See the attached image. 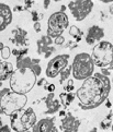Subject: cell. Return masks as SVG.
<instances>
[{
    "label": "cell",
    "mask_w": 113,
    "mask_h": 132,
    "mask_svg": "<svg viewBox=\"0 0 113 132\" xmlns=\"http://www.w3.org/2000/svg\"><path fill=\"white\" fill-rule=\"evenodd\" d=\"M110 92V78L101 73H93L82 82L81 86L76 91V96L79 100V106L83 110H90L101 106L108 100Z\"/></svg>",
    "instance_id": "cell-1"
},
{
    "label": "cell",
    "mask_w": 113,
    "mask_h": 132,
    "mask_svg": "<svg viewBox=\"0 0 113 132\" xmlns=\"http://www.w3.org/2000/svg\"><path fill=\"white\" fill-rule=\"evenodd\" d=\"M9 82H10L9 88L12 92L19 95H25L35 86L37 78L30 69H16L9 79Z\"/></svg>",
    "instance_id": "cell-2"
},
{
    "label": "cell",
    "mask_w": 113,
    "mask_h": 132,
    "mask_svg": "<svg viewBox=\"0 0 113 132\" xmlns=\"http://www.w3.org/2000/svg\"><path fill=\"white\" fill-rule=\"evenodd\" d=\"M26 103V95H19L9 87L0 89V115L10 117L16 111L23 109Z\"/></svg>",
    "instance_id": "cell-3"
},
{
    "label": "cell",
    "mask_w": 113,
    "mask_h": 132,
    "mask_svg": "<svg viewBox=\"0 0 113 132\" xmlns=\"http://www.w3.org/2000/svg\"><path fill=\"white\" fill-rule=\"evenodd\" d=\"M72 74L75 80L84 81L90 78L95 71V63L92 61L90 54L80 53L75 56L72 63Z\"/></svg>",
    "instance_id": "cell-4"
},
{
    "label": "cell",
    "mask_w": 113,
    "mask_h": 132,
    "mask_svg": "<svg viewBox=\"0 0 113 132\" xmlns=\"http://www.w3.org/2000/svg\"><path fill=\"white\" fill-rule=\"evenodd\" d=\"M36 115L32 107L23 108L10 116V128L16 132L31 131L36 123Z\"/></svg>",
    "instance_id": "cell-5"
},
{
    "label": "cell",
    "mask_w": 113,
    "mask_h": 132,
    "mask_svg": "<svg viewBox=\"0 0 113 132\" xmlns=\"http://www.w3.org/2000/svg\"><path fill=\"white\" fill-rule=\"evenodd\" d=\"M91 58L95 65L100 68L109 67L113 60V45L108 40H101L93 46Z\"/></svg>",
    "instance_id": "cell-6"
},
{
    "label": "cell",
    "mask_w": 113,
    "mask_h": 132,
    "mask_svg": "<svg viewBox=\"0 0 113 132\" xmlns=\"http://www.w3.org/2000/svg\"><path fill=\"white\" fill-rule=\"evenodd\" d=\"M69 25V18L65 12H54L47 20V33L46 35L51 37L52 39H55L57 37L62 36L65 30Z\"/></svg>",
    "instance_id": "cell-7"
},
{
    "label": "cell",
    "mask_w": 113,
    "mask_h": 132,
    "mask_svg": "<svg viewBox=\"0 0 113 132\" xmlns=\"http://www.w3.org/2000/svg\"><path fill=\"white\" fill-rule=\"evenodd\" d=\"M68 9L72 12L76 21L84 20L91 13L93 9V2L89 0H75L68 2Z\"/></svg>",
    "instance_id": "cell-8"
},
{
    "label": "cell",
    "mask_w": 113,
    "mask_h": 132,
    "mask_svg": "<svg viewBox=\"0 0 113 132\" xmlns=\"http://www.w3.org/2000/svg\"><path fill=\"white\" fill-rule=\"evenodd\" d=\"M69 58L70 56L68 54H63L51 59L47 63V67H46V71H45L46 77L50 79H55L57 75H59V73L66 67H68Z\"/></svg>",
    "instance_id": "cell-9"
},
{
    "label": "cell",
    "mask_w": 113,
    "mask_h": 132,
    "mask_svg": "<svg viewBox=\"0 0 113 132\" xmlns=\"http://www.w3.org/2000/svg\"><path fill=\"white\" fill-rule=\"evenodd\" d=\"M81 122L72 112H66L65 117L60 118L59 129L63 132H78Z\"/></svg>",
    "instance_id": "cell-10"
},
{
    "label": "cell",
    "mask_w": 113,
    "mask_h": 132,
    "mask_svg": "<svg viewBox=\"0 0 113 132\" xmlns=\"http://www.w3.org/2000/svg\"><path fill=\"white\" fill-rule=\"evenodd\" d=\"M53 39L48 37L47 35H42L40 39H37L36 46H37V54L43 55L44 58H50V56L56 51V48L53 46Z\"/></svg>",
    "instance_id": "cell-11"
},
{
    "label": "cell",
    "mask_w": 113,
    "mask_h": 132,
    "mask_svg": "<svg viewBox=\"0 0 113 132\" xmlns=\"http://www.w3.org/2000/svg\"><path fill=\"white\" fill-rule=\"evenodd\" d=\"M40 59H31L30 57H23L22 59L17 61V69H30L32 70L36 78L41 75L42 68L40 65Z\"/></svg>",
    "instance_id": "cell-12"
},
{
    "label": "cell",
    "mask_w": 113,
    "mask_h": 132,
    "mask_svg": "<svg viewBox=\"0 0 113 132\" xmlns=\"http://www.w3.org/2000/svg\"><path fill=\"white\" fill-rule=\"evenodd\" d=\"M103 37H104V30L99 25H92L88 29L84 39L88 45L93 46L101 42Z\"/></svg>",
    "instance_id": "cell-13"
},
{
    "label": "cell",
    "mask_w": 113,
    "mask_h": 132,
    "mask_svg": "<svg viewBox=\"0 0 113 132\" xmlns=\"http://www.w3.org/2000/svg\"><path fill=\"white\" fill-rule=\"evenodd\" d=\"M54 120L55 118H43L36 121L35 126L32 129V132H58Z\"/></svg>",
    "instance_id": "cell-14"
},
{
    "label": "cell",
    "mask_w": 113,
    "mask_h": 132,
    "mask_svg": "<svg viewBox=\"0 0 113 132\" xmlns=\"http://www.w3.org/2000/svg\"><path fill=\"white\" fill-rule=\"evenodd\" d=\"M12 22V11L6 3L0 2V32H3Z\"/></svg>",
    "instance_id": "cell-15"
},
{
    "label": "cell",
    "mask_w": 113,
    "mask_h": 132,
    "mask_svg": "<svg viewBox=\"0 0 113 132\" xmlns=\"http://www.w3.org/2000/svg\"><path fill=\"white\" fill-rule=\"evenodd\" d=\"M45 101V106L46 109L44 114L46 115H54L56 112H58L60 109V102L55 97L54 93H48V95L44 98Z\"/></svg>",
    "instance_id": "cell-16"
},
{
    "label": "cell",
    "mask_w": 113,
    "mask_h": 132,
    "mask_svg": "<svg viewBox=\"0 0 113 132\" xmlns=\"http://www.w3.org/2000/svg\"><path fill=\"white\" fill-rule=\"evenodd\" d=\"M12 35L13 37L10 38V40L18 47L23 48V46L27 45V32L25 30L21 29V27H16L12 31Z\"/></svg>",
    "instance_id": "cell-17"
},
{
    "label": "cell",
    "mask_w": 113,
    "mask_h": 132,
    "mask_svg": "<svg viewBox=\"0 0 113 132\" xmlns=\"http://www.w3.org/2000/svg\"><path fill=\"white\" fill-rule=\"evenodd\" d=\"M15 71L13 69V64L8 62L6 60L0 59V83H2L3 81L10 79L11 74Z\"/></svg>",
    "instance_id": "cell-18"
},
{
    "label": "cell",
    "mask_w": 113,
    "mask_h": 132,
    "mask_svg": "<svg viewBox=\"0 0 113 132\" xmlns=\"http://www.w3.org/2000/svg\"><path fill=\"white\" fill-rule=\"evenodd\" d=\"M76 98V94L75 93H66L63 92L59 94V102H60V105H63L65 108L69 107L70 105L73 104L74 100Z\"/></svg>",
    "instance_id": "cell-19"
},
{
    "label": "cell",
    "mask_w": 113,
    "mask_h": 132,
    "mask_svg": "<svg viewBox=\"0 0 113 132\" xmlns=\"http://www.w3.org/2000/svg\"><path fill=\"white\" fill-rule=\"evenodd\" d=\"M69 34L72 37H74L75 39H76V43L78 42H80L83 37V33L79 30V27H77L76 25H72L69 29Z\"/></svg>",
    "instance_id": "cell-20"
},
{
    "label": "cell",
    "mask_w": 113,
    "mask_h": 132,
    "mask_svg": "<svg viewBox=\"0 0 113 132\" xmlns=\"http://www.w3.org/2000/svg\"><path fill=\"white\" fill-rule=\"evenodd\" d=\"M72 74V67H69V64H68V67H66L62 72L59 73V83L60 84H63L65 81H68V78H69V75Z\"/></svg>",
    "instance_id": "cell-21"
},
{
    "label": "cell",
    "mask_w": 113,
    "mask_h": 132,
    "mask_svg": "<svg viewBox=\"0 0 113 132\" xmlns=\"http://www.w3.org/2000/svg\"><path fill=\"white\" fill-rule=\"evenodd\" d=\"M112 125V114H109L100 122V128L102 130H109Z\"/></svg>",
    "instance_id": "cell-22"
},
{
    "label": "cell",
    "mask_w": 113,
    "mask_h": 132,
    "mask_svg": "<svg viewBox=\"0 0 113 132\" xmlns=\"http://www.w3.org/2000/svg\"><path fill=\"white\" fill-rule=\"evenodd\" d=\"M74 80L73 79H68L67 83H66V85L64 86V92L66 93H72L74 91Z\"/></svg>",
    "instance_id": "cell-23"
},
{
    "label": "cell",
    "mask_w": 113,
    "mask_h": 132,
    "mask_svg": "<svg viewBox=\"0 0 113 132\" xmlns=\"http://www.w3.org/2000/svg\"><path fill=\"white\" fill-rule=\"evenodd\" d=\"M31 14H32V21H34L35 22H39L40 20H42L43 19V13H40L39 11H31Z\"/></svg>",
    "instance_id": "cell-24"
},
{
    "label": "cell",
    "mask_w": 113,
    "mask_h": 132,
    "mask_svg": "<svg viewBox=\"0 0 113 132\" xmlns=\"http://www.w3.org/2000/svg\"><path fill=\"white\" fill-rule=\"evenodd\" d=\"M10 56H11V49L9 48L8 46H4V48L1 51V58L3 60H7V59H9Z\"/></svg>",
    "instance_id": "cell-25"
},
{
    "label": "cell",
    "mask_w": 113,
    "mask_h": 132,
    "mask_svg": "<svg viewBox=\"0 0 113 132\" xmlns=\"http://www.w3.org/2000/svg\"><path fill=\"white\" fill-rule=\"evenodd\" d=\"M36 83H37V85H39V86H42L44 89H47V87H48V85H50V83L47 82V80L44 79V78H43V79H41L40 81H37Z\"/></svg>",
    "instance_id": "cell-26"
},
{
    "label": "cell",
    "mask_w": 113,
    "mask_h": 132,
    "mask_svg": "<svg viewBox=\"0 0 113 132\" xmlns=\"http://www.w3.org/2000/svg\"><path fill=\"white\" fill-rule=\"evenodd\" d=\"M53 43H54L55 45H57V46H63V45H64V43H65V38H64V36L62 35V36L57 37V38H55Z\"/></svg>",
    "instance_id": "cell-27"
},
{
    "label": "cell",
    "mask_w": 113,
    "mask_h": 132,
    "mask_svg": "<svg viewBox=\"0 0 113 132\" xmlns=\"http://www.w3.org/2000/svg\"><path fill=\"white\" fill-rule=\"evenodd\" d=\"M0 132H11L10 126H8V125H2L1 127H0Z\"/></svg>",
    "instance_id": "cell-28"
},
{
    "label": "cell",
    "mask_w": 113,
    "mask_h": 132,
    "mask_svg": "<svg viewBox=\"0 0 113 132\" xmlns=\"http://www.w3.org/2000/svg\"><path fill=\"white\" fill-rule=\"evenodd\" d=\"M101 74L102 75H104V77H108L109 78L110 77V74H111V71L109 69H107V68H102L101 69Z\"/></svg>",
    "instance_id": "cell-29"
},
{
    "label": "cell",
    "mask_w": 113,
    "mask_h": 132,
    "mask_svg": "<svg viewBox=\"0 0 113 132\" xmlns=\"http://www.w3.org/2000/svg\"><path fill=\"white\" fill-rule=\"evenodd\" d=\"M33 26H34V31H35L36 33H41V31H42V26H41V23H40V22H35Z\"/></svg>",
    "instance_id": "cell-30"
},
{
    "label": "cell",
    "mask_w": 113,
    "mask_h": 132,
    "mask_svg": "<svg viewBox=\"0 0 113 132\" xmlns=\"http://www.w3.org/2000/svg\"><path fill=\"white\" fill-rule=\"evenodd\" d=\"M67 46L69 47V49H74L77 47V43H75V42H69V43L67 44Z\"/></svg>",
    "instance_id": "cell-31"
},
{
    "label": "cell",
    "mask_w": 113,
    "mask_h": 132,
    "mask_svg": "<svg viewBox=\"0 0 113 132\" xmlns=\"http://www.w3.org/2000/svg\"><path fill=\"white\" fill-rule=\"evenodd\" d=\"M55 84H50L48 85V87H47V89L46 91H48L50 93H54V91H55Z\"/></svg>",
    "instance_id": "cell-32"
},
{
    "label": "cell",
    "mask_w": 113,
    "mask_h": 132,
    "mask_svg": "<svg viewBox=\"0 0 113 132\" xmlns=\"http://www.w3.org/2000/svg\"><path fill=\"white\" fill-rule=\"evenodd\" d=\"M24 3H25V7L23 9H24V10H27V9H29L31 6H33V3H34V2H33V1H25Z\"/></svg>",
    "instance_id": "cell-33"
},
{
    "label": "cell",
    "mask_w": 113,
    "mask_h": 132,
    "mask_svg": "<svg viewBox=\"0 0 113 132\" xmlns=\"http://www.w3.org/2000/svg\"><path fill=\"white\" fill-rule=\"evenodd\" d=\"M50 4H51V1H50V0H45V1H43V6H44V9H47Z\"/></svg>",
    "instance_id": "cell-34"
},
{
    "label": "cell",
    "mask_w": 113,
    "mask_h": 132,
    "mask_svg": "<svg viewBox=\"0 0 113 132\" xmlns=\"http://www.w3.org/2000/svg\"><path fill=\"white\" fill-rule=\"evenodd\" d=\"M22 10H24V9H23V7H20V6L15 8V11H22Z\"/></svg>",
    "instance_id": "cell-35"
},
{
    "label": "cell",
    "mask_w": 113,
    "mask_h": 132,
    "mask_svg": "<svg viewBox=\"0 0 113 132\" xmlns=\"http://www.w3.org/2000/svg\"><path fill=\"white\" fill-rule=\"evenodd\" d=\"M3 48H4V45H3L2 42H0V53L2 51V49H3Z\"/></svg>",
    "instance_id": "cell-36"
},
{
    "label": "cell",
    "mask_w": 113,
    "mask_h": 132,
    "mask_svg": "<svg viewBox=\"0 0 113 132\" xmlns=\"http://www.w3.org/2000/svg\"><path fill=\"white\" fill-rule=\"evenodd\" d=\"M108 69H109V70H110V71H111V70H112V71H113V60H112V62L110 63V65H109V68H108Z\"/></svg>",
    "instance_id": "cell-37"
},
{
    "label": "cell",
    "mask_w": 113,
    "mask_h": 132,
    "mask_svg": "<svg viewBox=\"0 0 113 132\" xmlns=\"http://www.w3.org/2000/svg\"><path fill=\"white\" fill-rule=\"evenodd\" d=\"M65 10H66V7L65 6H62V7H60V12H65Z\"/></svg>",
    "instance_id": "cell-38"
},
{
    "label": "cell",
    "mask_w": 113,
    "mask_h": 132,
    "mask_svg": "<svg viewBox=\"0 0 113 132\" xmlns=\"http://www.w3.org/2000/svg\"><path fill=\"white\" fill-rule=\"evenodd\" d=\"M110 13L113 14V4H111V7H110Z\"/></svg>",
    "instance_id": "cell-39"
},
{
    "label": "cell",
    "mask_w": 113,
    "mask_h": 132,
    "mask_svg": "<svg viewBox=\"0 0 113 132\" xmlns=\"http://www.w3.org/2000/svg\"><path fill=\"white\" fill-rule=\"evenodd\" d=\"M89 132H98V129H97V128H93L92 130H90Z\"/></svg>",
    "instance_id": "cell-40"
},
{
    "label": "cell",
    "mask_w": 113,
    "mask_h": 132,
    "mask_svg": "<svg viewBox=\"0 0 113 132\" xmlns=\"http://www.w3.org/2000/svg\"><path fill=\"white\" fill-rule=\"evenodd\" d=\"M2 126V119H1V117H0V127Z\"/></svg>",
    "instance_id": "cell-41"
},
{
    "label": "cell",
    "mask_w": 113,
    "mask_h": 132,
    "mask_svg": "<svg viewBox=\"0 0 113 132\" xmlns=\"http://www.w3.org/2000/svg\"><path fill=\"white\" fill-rule=\"evenodd\" d=\"M111 130H112V132H113V119H112V125H111Z\"/></svg>",
    "instance_id": "cell-42"
},
{
    "label": "cell",
    "mask_w": 113,
    "mask_h": 132,
    "mask_svg": "<svg viewBox=\"0 0 113 132\" xmlns=\"http://www.w3.org/2000/svg\"><path fill=\"white\" fill-rule=\"evenodd\" d=\"M107 106H108V107H110V106H111V103H110L109 101H108V105H107Z\"/></svg>",
    "instance_id": "cell-43"
},
{
    "label": "cell",
    "mask_w": 113,
    "mask_h": 132,
    "mask_svg": "<svg viewBox=\"0 0 113 132\" xmlns=\"http://www.w3.org/2000/svg\"><path fill=\"white\" fill-rule=\"evenodd\" d=\"M110 82H112V83H113V78H111V80H110Z\"/></svg>",
    "instance_id": "cell-44"
},
{
    "label": "cell",
    "mask_w": 113,
    "mask_h": 132,
    "mask_svg": "<svg viewBox=\"0 0 113 132\" xmlns=\"http://www.w3.org/2000/svg\"><path fill=\"white\" fill-rule=\"evenodd\" d=\"M2 86V83H0V87H1Z\"/></svg>",
    "instance_id": "cell-45"
},
{
    "label": "cell",
    "mask_w": 113,
    "mask_h": 132,
    "mask_svg": "<svg viewBox=\"0 0 113 132\" xmlns=\"http://www.w3.org/2000/svg\"><path fill=\"white\" fill-rule=\"evenodd\" d=\"M26 132H32V131H26Z\"/></svg>",
    "instance_id": "cell-46"
}]
</instances>
